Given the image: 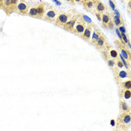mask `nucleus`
I'll list each match as a JSON object with an SVG mask.
<instances>
[{
  "mask_svg": "<svg viewBox=\"0 0 131 131\" xmlns=\"http://www.w3.org/2000/svg\"><path fill=\"white\" fill-rule=\"evenodd\" d=\"M118 128L123 131H127L131 125V112L121 113L117 121Z\"/></svg>",
  "mask_w": 131,
  "mask_h": 131,
  "instance_id": "f257e3e1",
  "label": "nucleus"
},
{
  "mask_svg": "<svg viewBox=\"0 0 131 131\" xmlns=\"http://www.w3.org/2000/svg\"><path fill=\"white\" fill-rule=\"evenodd\" d=\"M19 1H13V0H5V1H1V7L3 8L5 11L9 14L12 13L14 10H17V7Z\"/></svg>",
  "mask_w": 131,
  "mask_h": 131,
  "instance_id": "f03ea898",
  "label": "nucleus"
},
{
  "mask_svg": "<svg viewBox=\"0 0 131 131\" xmlns=\"http://www.w3.org/2000/svg\"><path fill=\"white\" fill-rule=\"evenodd\" d=\"M87 26H86V23L85 21L84 20V18H83V16L82 17H80L79 16V18L77 21V23L75 25V27L73 29V33L80 35V36H82V35L83 34V32L85 31V29H86Z\"/></svg>",
  "mask_w": 131,
  "mask_h": 131,
  "instance_id": "7ed1b4c3",
  "label": "nucleus"
},
{
  "mask_svg": "<svg viewBox=\"0 0 131 131\" xmlns=\"http://www.w3.org/2000/svg\"><path fill=\"white\" fill-rule=\"evenodd\" d=\"M71 18H72L71 13H61L59 14L55 23L57 26L63 27L68 21L71 20Z\"/></svg>",
  "mask_w": 131,
  "mask_h": 131,
  "instance_id": "20e7f679",
  "label": "nucleus"
},
{
  "mask_svg": "<svg viewBox=\"0 0 131 131\" xmlns=\"http://www.w3.org/2000/svg\"><path fill=\"white\" fill-rule=\"evenodd\" d=\"M58 16L59 15H58L57 10L52 8H50L48 10H46V13L43 17V20L49 23H53V22H56Z\"/></svg>",
  "mask_w": 131,
  "mask_h": 131,
  "instance_id": "39448f33",
  "label": "nucleus"
},
{
  "mask_svg": "<svg viewBox=\"0 0 131 131\" xmlns=\"http://www.w3.org/2000/svg\"><path fill=\"white\" fill-rule=\"evenodd\" d=\"M29 5L25 1H19L17 7V11L22 15H26L29 14Z\"/></svg>",
  "mask_w": 131,
  "mask_h": 131,
  "instance_id": "423d86ee",
  "label": "nucleus"
},
{
  "mask_svg": "<svg viewBox=\"0 0 131 131\" xmlns=\"http://www.w3.org/2000/svg\"><path fill=\"white\" fill-rule=\"evenodd\" d=\"M79 16L80 15H75V16H73L72 18H71V20L70 21H68L64 26H63V28L65 29V30H68V31H73V29H74V27H75V25H76V23H77V21L78 20V18H79Z\"/></svg>",
  "mask_w": 131,
  "mask_h": 131,
  "instance_id": "0eeeda50",
  "label": "nucleus"
},
{
  "mask_svg": "<svg viewBox=\"0 0 131 131\" xmlns=\"http://www.w3.org/2000/svg\"><path fill=\"white\" fill-rule=\"evenodd\" d=\"M118 47H119L118 48L121 49V56H122L124 59H125L127 62H129L130 64H131V53L130 52V51H128L126 48H125L126 47H124V46H123V45H121V44H119Z\"/></svg>",
  "mask_w": 131,
  "mask_h": 131,
  "instance_id": "6e6552de",
  "label": "nucleus"
},
{
  "mask_svg": "<svg viewBox=\"0 0 131 131\" xmlns=\"http://www.w3.org/2000/svg\"><path fill=\"white\" fill-rule=\"evenodd\" d=\"M102 23H103V26L104 28H112L113 23L111 21L110 17L109 14H104L102 15Z\"/></svg>",
  "mask_w": 131,
  "mask_h": 131,
  "instance_id": "1a4fd4ad",
  "label": "nucleus"
},
{
  "mask_svg": "<svg viewBox=\"0 0 131 131\" xmlns=\"http://www.w3.org/2000/svg\"><path fill=\"white\" fill-rule=\"evenodd\" d=\"M91 31H92V25L91 24H89L87 26L85 31L82 35L81 38L83 40H85V41H89V39H90L91 35Z\"/></svg>",
  "mask_w": 131,
  "mask_h": 131,
  "instance_id": "9d476101",
  "label": "nucleus"
},
{
  "mask_svg": "<svg viewBox=\"0 0 131 131\" xmlns=\"http://www.w3.org/2000/svg\"><path fill=\"white\" fill-rule=\"evenodd\" d=\"M119 95L121 98H123L124 100H129L131 98V91L122 89L119 91Z\"/></svg>",
  "mask_w": 131,
  "mask_h": 131,
  "instance_id": "9b49d317",
  "label": "nucleus"
},
{
  "mask_svg": "<svg viewBox=\"0 0 131 131\" xmlns=\"http://www.w3.org/2000/svg\"><path fill=\"white\" fill-rule=\"evenodd\" d=\"M106 38L103 35H101V36L100 37V38L98 39V40L97 41V43H96V44L94 45V46H96V47L97 48V49H99V48H104V50L106 48V47H107V45L106 46L105 45V43H106Z\"/></svg>",
  "mask_w": 131,
  "mask_h": 131,
  "instance_id": "f8f14e48",
  "label": "nucleus"
},
{
  "mask_svg": "<svg viewBox=\"0 0 131 131\" xmlns=\"http://www.w3.org/2000/svg\"><path fill=\"white\" fill-rule=\"evenodd\" d=\"M85 9L88 10H92L95 8V1H84L82 2Z\"/></svg>",
  "mask_w": 131,
  "mask_h": 131,
  "instance_id": "ddd939ff",
  "label": "nucleus"
},
{
  "mask_svg": "<svg viewBox=\"0 0 131 131\" xmlns=\"http://www.w3.org/2000/svg\"><path fill=\"white\" fill-rule=\"evenodd\" d=\"M101 36V31L97 29H96L94 31V34H93V36H92V38L91 40V43L93 45H95L97 41L98 40V39L100 38V37Z\"/></svg>",
  "mask_w": 131,
  "mask_h": 131,
  "instance_id": "4468645a",
  "label": "nucleus"
},
{
  "mask_svg": "<svg viewBox=\"0 0 131 131\" xmlns=\"http://www.w3.org/2000/svg\"><path fill=\"white\" fill-rule=\"evenodd\" d=\"M115 77L118 78L119 79V81L121 80H123V79H128L130 77V74L127 73V71H118L116 74H115Z\"/></svg>",
  "mask_w": 131,
  "mask_h": 131,
  "instance_id": "2eb2a0df",
  "label": "nucleus"
},
{
  "mask_svg": "<svg viewBox=\"0 0 131 131\" xmlns=\"http://www.w3.org/2000/svg\"><path fill=\"white\" fill-rule=\"evenodd\" d=\"M38 18H42L44 17V14L46 13V9H45V5L41 4L38 8Z\"/></svg>",
  "mask_w": 131,
  "mask_h": 131,
  "instance_id": "dca6fc26",
  "label": "nucleus"
},
{
  "mask_svg": "<svg viewBox=\"0 0 131 131\" xmlns=\"http://www.w3.org/2000/svg\"><path fill=\"white\" fill-rule=\"evenodd\" d=\"M95 9L97 10L98 13H103L104 10H105V6L104 5L100 2V1H95Z\"/></svg>",
  "mask_w": 131,
  "mask_h": 131,
  "instance_id": "f3484780",
  "label": "nucleus"
},
{
  "mask_svg": "<svg viewBox=\"0 0 131 131\" xmlns=\"http://www.w3.org/2000/svg\"><path fill=\"white\" fill-rule=\"evenodd\" d=\"M120 109H121V113L123 112H131L130 107L124 101H121L120 102Z\"/></svg>",
  "mask_w": 131,
  "mask_h": 131,
  "instance_id": "a211bd4d",
  "label": "nucleus"
},
{
  "mask_svg": "<svg viewBox=\"0 0 131 131\" xmlns=\"http://www.w3.org/2000/svg\"><path fill=\"white\" fill-rule=\"evenodd\" d=\"M122 87H123V89L131 91V80H128L122 83Z\"/></svg>",
  "mask_w": 131,
  "mask_h": 131,
  "instance_id": "6ab92c4d",
  "label": "nucleus"
},
{
  "mask_svg": "<svg viewBox=\"0 0 131 131\" xmlns=\"http://www.w3.org/2000/svg\"><path fill=\"white\" fill-rule=\"evenodd\" d=\"M113 20H114V23L116 26H120L121 24L123 23V20H121L120 17H118L117 15H113Z\"/></svg>",
  "mask_w": 131,
  "mask_h": 131,
  "instance_id": "aec40b11",
  "label": "nucleus"
},
{
  "mask_svg": "<svg viewBox=\"0 0 131 131\" xmlns=\"http://www.w3.org/2000/svg\"><path fill=\"white\" fill-rule=\"evenodd\" d=\"M29 15H30L31 17H38V9H37V8H31L29 10Z\"/></svg>",
  "mask_w": 131,
  "mask_h": 131,
  "instance_id": "412c9836",
  "label": "nucleus"
},
{
  "mask_svg": "<svg viewBox=\"0 0 131 131\" xmlns=\"http://www.w3.org/2000/svg\"><path fill=\"white\" fill-rule=\"evenodd\" d=\"M110 56H111L112 58H113V59H116V58H118V52H117V51L116 50H111L110 52Z\"/></svg>",
  "mask_w": 131,
  "mask_h": 131,
  "instance_id": "4be33fe9",
  "label": "nucleus"
},
{
  "mask_svg": "<svg viewBox=\"0 0 131 131\" xmlns=\"http://www.w3.org/2000/svg\"><path fill=\"white\" fill-rule=\"evenodd\" d=\"M107 62H108V64H109V66L110 67H114V65H115V62H114V61L112 60V59H109V60L107 61Z\"/></svg>",
  "mask_w": 131,
  "mask_h": 131,
  "instance_id": "5701e85b",
  "label": "nucleus"
},
{
  "mask_svg": "<svg viewBox=\"0 0 131 131\" xmlns=\"http://www.w3.org/2000/svg\"><path fill=\"white\" fill-rule=\"evenodd\" d=\"M95 15L97 17V19H98L99 21H101V20H102V18H101V14L98 13V12H96V13H95Z\"/></svg>",
  "mask_w": 131,
  "mask_h": 131,
  "instance_id": "b1692460",
  "label": "nucleus"
},
{
  "mask_svg": "<svg viewBox=\"0 0 131 131\" xmlns=\"http://www.w3.org/2000/svg\"><path fill=\"white\" fill-rule=\"evenodd\" d=\"M117 64H118V67L119 68H122L124 67V64H123V63L121 62V61H118L117 62Z\"/></svg>",
  "mask_w": 131,
  "mask_h": 131,
  "instance_id": "393cba45",
  "label": "nucleus"
},
{
  "mask_svg": "<svg viewBox=\"0 0 131 131\" xmlns=\"http://www.w3.org/2000/svg\"><path fill=\"white\" fill-rule=\"evenodd\" d=\"M121 36H122V38H123L124 40L125 41V43H127V42H128V40H127V37H126V35H125L124 34H122V35H121Z\"/></svg>",
  "mask_w": 131,
  "mask_h": 131,
  "instance_id": "a878e982",
  "label": "nucleus"
},
{
  "mask_svg": "<svg viewBox=\"0 0 131 131\" xmlns=\"http://www.w3.org/2000/svg\"><path fill=\"white\" fill-rule=\"evenodd\" d=\"M116 33H117V35H118V36L119 37V38L121 39V40H122V36H121V33L118 31V29H116Z\"/></svg>",
  "mask_w": 131,
  "mask_h": 131,
  "instance_id": "bb28decb",
  "label": "nucleus"
},
{
  "mask_svg": "<svg viewBox=\"0 0 131 131\" xmlns=\"http://www.w3.org/2000/svg\"><path fill=\"white\" fill-rule=\"evenodd\" d=\"M119 29H120V31L122 32V34H124V33H125V31H126L125 29H124V28L123 26H120V27H119Z\"/></svg>",
  "mask_w": 131,
  "mask_h": 131,
  "instance_id": "cd10ccee",
  "label": "nucleus"
},
{
  "mask_svg": "<svg viewBox=\"0 0 131 131\" xmlns=\"http://www.w3.org/2000/svg\"><path fill=\"white\" fill-rule=\"evenodd\" d=\"M109 2H110V4L111 5L112 8V9L114 10V9H115V4H114V2H112V1H110Z\"/></svg>",
  "mask_w": 131,
  "mask_h": 131,
  "instance_id": "c85d7f7f",
  "label": "nucleus"
},
{
  "mask_svg": "<svg viewBox=\"0 0 131 131\" xmlns=\"http://www.w3.org/2000/svg\"><path fill=\"white\" fill-rule=\"evenodd\" d=\"M111 124H112V126H114V124H115V122H114V121H112V120Z\"/></svg>",
  "mask_w": 131,
  "mask_h": 131,
  "instance_id": "c756f323",
  "label": "nucleus"
},
{
  "mask_svg": "<svg viewBox=\"0 0 131 131\" xmlns=\"http://www.w3.org/2000/svg\"><path fill=\"white\" fill-rule=\"evenodd\" d=\"M128 7L131 8V2H129V4H128Z\"/></svg>",
  "mask_w": 131,
  "mask_h": 131,
  "instance_id": "7c9ffc66",
  "label": "nucleus"
}]
</instances>
